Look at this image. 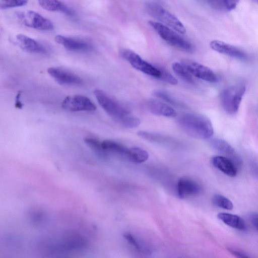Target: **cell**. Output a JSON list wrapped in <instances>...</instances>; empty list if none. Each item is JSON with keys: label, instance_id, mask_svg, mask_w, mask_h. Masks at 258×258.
Masks as SVG:
<instances>
[{"label": "cell", "instance_id": "6da1fadb", "mask_svg": "<svg viewBox=\"0 0 258 258\" xmlns=\"http://www.w3.org/2000/svg\"><path fill=\"white\" fill-rule=\"evenodd\" d=\"M180 128L188 135L197 139H208L214 134L212 124L206 116L196 113H185L177 119Z\"/></svg>", "mask_w": 258, "mask_h": 258}, {"label": "cell", "instance_id": "7a4b0ae2", "mask_svg": "<svg viewBox=\"0 0 258 258\" xmlns=\"http://www.w3.org/2000/svg\"><path fill=\"white\" fill-rule=\"evenodd\" d=\"M148 23L160 37L170 45L186 52L192 51V44L169 27L158 22L150 21Z\"/></svg>", "mask_w": 258, "mask_h": 258}, {"label": "cell", "instance_id": "3957f363", "mask_svg": "<svg viewBox=\"0 0 258 258\" xmlns=\"http://www.w3.org/2000/svg\"><path fill=\"white\" fill-rule=\"evenodd\" d=\"M147 9L148 13L152 17L161 23L164 24L180 34H184L186 32L185 27L176 17L159 4L155 3H149Z\"/></svg>", "mask_w": 258, "mask_h": 258}, {"label": "cell", "instance_id": "277c9868", "mask_svg": "<svg viewBox=\"0 0 258 258\" xmlns=\"http://www.w3.org/2000/svg\"><path fill=\"white\" fill-rule=\"evenodd\" d=\"M94 94L101 107L111 117L118 121L123 116L130 114V111L105 92L96 89Z\"/></svg>", "mask_w": 258, "mask_h": 258}, {"label": "cell", "instance_id": "5b68a950", "mask_svg": "<svg viewBox=\"0 0 258 258\" xmlns=\"http://www.w3.org/2000/svg\"><path fill=\"white\" fill-rule=\"evenodd\" d=\"M245 92V87L244 86L223 90L220 94V101L224 110L230 114L236 113Z\"/></svg>", "mask_w": 258, "mask_h": 258}, {"label": "cell", "instance_id": "8992f818", "mask_svg": "<svg viewBox=\"0 0 258 258\" xmlns=\"http://www.w3.org/2000/svg\"><path fill=\"white\" fill-rule=\"evenodd\" d=\"M120 55L129 62L135 69L147 75L158 78L161 75L159 69L153 66L143 59L141 56L133 50L122 48L119 50Z\"/></svg>", "mask_w": 258, "mask_h": 258}, {"label": "cell", "instance_id": "52a82bcc", "mask_svg": "<svg viewBox=\"0 0 258 258\" xmlns=\"http://www.w3.org/2000/svg\"><path fill=\"white\" fill-rule=\"evenodd\" d=\"M19 20L26 26L35 29L49 31L53 29L52 23L38 13L27 11L17 13Z\"/></svg>", "mask_w": 258, "mask_h": 258}, {"label": "cell", "instance_id": "ba28073f", "mask_svg": "<svg viewBox=\"0 0 258 258\" xmlns=\"http://www.w3.org/2000/svg\"><path fill=\"white\" fill-rule=\"evenodd\" d=\"M61 105L63 109L70 111H91L96 109L95 105L89 98L80 95L66 97Z\"/></svg>", "mask_w": 258, "mask_h": 258}, {"label": "cell", "instance_id": "9c48e42d", "mask_svg": "<svg viewBox=\"0 0 258 258\" xmlns=\"http://www.w3.org/2000/svg\"><path fill=\"white\" fill-rule=\"evenodd\" d=\"M181 63L191 74L199 79L211 83L218 81L216 75L207 66L188 59L183 60Z\"/></svg>", "mask_w": 258, "mask_h": 258}, {"label": "cell", "instance_id": "30bf717a", "mask_svg": "<svg viewBox=\"0 0 258 258\" xmlns=\"http://www.w3.org/2000/svg\"><path fill=\"white\" fill-rule=\"evenodd\" d=\"M47 73L60 85H78L82 83V79L78 75L61 68H49Z\"/></svg>", "mask_w": 258, "mask_h": 258}, {"label": "cell", "instance_id": "8fae6325", "mask_svg": "<svg viewBox=\"0 0 258 258\" xmlns=\"http://www.w3.org/2000/svg\"><path fill=\"white\" fill-rule=\"evenodd\" d=\"M210 47L214 50L240 60H246L248 54L242 50L232 45L219 40H213L210 43Z\"/></svg>", "mask_w": 258, "mask_h": 258}, {"label": "cell", "instance_id": "7c38bea8", "mask_svg": "<svg viewBox=\"0 0 258 258\" xmlns=\"http://www.w3.org/2000/svg\"><path fill=\"white\" fill-rule=\"evenodd\" d=\"M57 43L62 45L70 51H86L92 48V45L88 42L79 39L57 35L54 38Z\"/></svg>", "mask_w": 258, "mask_h": 258}, {"label": "cell", "instance_id": "4fadbf2b", "mask_svg": "<svg viewBox=\"0 0 258 258\" xmlns=\"http://www.w3.org/2000/svg\"><path fill=\"white\" fill-rule=\"evenodd\" d=\"M201 187L195 181L187 178H181L178 181L177 192L180 198L195 196L200 192Z\"/></svg>", "mask_w": 258, "mask_h": 258}, {"label": "cell", "instance_id": "5bb4252c", "mask_svg": "<svg viewBox=\"0 0 258 258\" xmlns=\"http://www.w3.org/2000/svg\"><path fill=\"white\" fill-rule=\"evenodd\" d=\"M211 162L215 167L228 176L234 177L237 175V169L236 166L227 157L215 156L212 157Z\"/></svg>", "mask_w": 258, "mask_h": 258}, {"label": "cell", "instance_id": "9a60e30c", "mask_svg": "<svg viewBox=\"0 0 258 258\" xmlns=\"http://www.w3.org/2000/svg\"><path fill=\"white\" fill-rule=\"evenodd\" d=\"M16 39L20 47L26 51L36 53H45L47 52L43 45L26 35L18 34Z\"/></svg>", "mask_w": 258, "mask_h": 258}, {"label": "cell", "instance_id": "2e32d148", "mask_svg": "<svg viewBox=\"0 0 258 258\" xmlns=\"http://www.w3.org/2000/svg\"><path fill=\"white\" fill-rule=\"evenodd\" d=\"M150 112L157 115L168 117H174L177 115L175 110L168 105L155 99H151L147 102Z\"/></svg>", "mask_w": 258, "mask_h": 258}, {"label": "cell", "instance_id": "e0dca14e", "mask_svg": "<svg viewBox=\"0 0 258 258\" xmlns=\"http://www.w3.org/2000/svg\"><path fill=\"white\" fill-rule=\"evenodd\" d=\"M44 10L51 12H62L68 16L75 18V12L58 0H37Z\"/></svg>", "mask_w": 258, "mask_h": 258}, {"label": "cell", "instance_id": "ac0fdd59", "mask_svg": "<svg viewBox=\"0 0 258 258\" xmlns=\"http://www.w3.org/2000/svg\"><path fill=\"white\" fill-rule=\"evenodd\" d=\"M217 218L225 224L240 230H245L247 228L244 221L239 216L227 213H220Z\"/></svg>", "mask_w": 258, "mask_h": 258}, {"label": "cell", "instance_id": "d6986e66", "mask_svg": "<svg viewBox=\"0 0 258 258\" xmlns=\"http://www.w3.org/2000/svg\"><path fill=\"white\" fill-rule=\"evenodd\" d=\"M126 157L129 160L137 163L145 162L149 158L148 153L139 147L127 148Z\"/></svg>", "mask_w": 258, "mask_h": 258}, {"label": "cell", "instance_id": "ffe728a7", "mask_svg": "<svg viewBox=\"0 0 258 258\" xmlns=\"http://www.w3.org/2000/svg\"><path fill=\"white\" fill-rule=\"evenodd\" d=\"M103 148L107 152L126 157L127 148L112 140H105L101 142Z\"/></svg>", "mask_w": 258, "mask_h": 258}, {"label": "cell", "instance_id": "44dd1931", "mask_svg": "<svg viewBox=\"0 0 258 258\" xmlns=\"http://www.w3.org/2000/svg\"><path fill=\"white\" fill-rule=\"evenodd\" d=\"M84 141L99 157L104 159L107 158V153L103 148L101 142L96 139L90 137L84 138Z\"/></svg>", "mask_w": 258, "mask_h": 258}, {"label": "cell", "instance_id": "7402d4cb", "mask_svg": "<svg viewBox=\"0 0 258 258\" xmlns=\"http://www.w3.org/2000/svg\"><path fill=\"white\" fill-rule=\"evenodd\" d=\"M239 0H208L214 8L221 11H230L236 7Z\"/></svg>", "mask_w": 258, "mask_h": 258}, {"label": "cell", "instance_id": "603a6c76", "mask_svg": "<svg viewBox=\"0 0 258 258\" xmlns=\"http://www.w3.org/2000/svg\"><path fill=\"white\" fill-rule=\"evenodd\" d=\"M211 146L218 152L225 154H232L234 149L225 141L220 139H214L211 141Z\"/></svg>", "mask_w": 258, "mask_h": 258}, {"label": "cell", "instance_id": "cb8c5ba5", "mask_svg": "<svg viewBox=\"0 0 258 258\" xmlns=\"http://www.w3.org/2000/svg\"><path fill=\"white\" fill-rule=\"evenodd\" d=\"M172 68L174 73L179 77L186 82L193 83L194 80L191 74L185 68L181 63L175 62L172 64Z\"/></svg>", "mask_w": 258, "mask_h": 258}, {"label": "cell", "instance_id": "d4e9b609", "mask_svg": "<svg viewBox=\"0 0 258 258\" xmlns=\"http://www.w3.org/2000/svg\"><path fill=\"white\" fill-rule=\"evenodd\" d=\"M137 134L140 137L151 142L164 143L169 140L167 137L163 135L147 131H140L137 133Z\"/></svg>", "mask_w": 258, "mask_h": 258}, {"label": "cell", "instance_id": "484cf974", "mask_svg": "<svg viewBox=\"0 0 258 258\" xmlns=\"http://www.w3.org/2000/svg\"><path fill=\"white\" fill-rule=\"evenodd\" d=\"M212 201L215 205L225 210H231L233 208L232 202L221 195L216 194L214 195Z\"/></svg>", "mask_w": 258, "mask_h": 258}, {"label": "cell", "instance_id": "4316f807", "mask_svg": "<svg viewBox=\"0 0 258 258\" xmlns=\"http://www.w3.org/2000/svg\"><path fill=\"white\" fill-rule=\"evenodd\" d=\"M154 95L161 98L166 102L175 106L183 107L184 105L164 91L157 90L154 92Z\"/></svg>", "mask_w": 258, "mask_h": 258}, {"label": "cell", "instance_id": "83f0119b", "mask_svg": "<svg viewBox=\"0 0 258 258\" xmlns=\"http://www.w3.org/2000/svg\"><path fill=\"white\" fill-rule=\"evenodd\" d=\"M118 121L124 127L130 128L136 127L141 123L139 118L134 116H130L128 114L120 118Z\"/></svg>", "mask_w": 258, "mask_h": 258}, {"label": "cell", "instance_id": "f1b7e54d", "mask_svg": "<svg viewBox=\"0 0 258 258\" xmlns=\"http://www.w3.org/2000/svg\"><path fill=\"white\" fill-rule=\"evenodd\" d=\"M27 3L28 0H0V8L1 9H6L22 7L26 5Z\"/></svg>", "mask_w": 258, "mask_h": 258}, {"label": "cell", "instance_id": "f546056e", "mask_svg": "<svg viewBox=\"0 0 258 258\" xmlns=\"http://www.w3.org/2000/svg\"><path fill=\"white\" fill-rule=\"evenodd\" d=\"M161 71V75L157 78L162 80L171 85L177 84L178 81L172 75L164 69H159Z\"/></svg>", "mask_w": 258, "mask_h": 258}, {"label": "cell", "instance_id": "4dcf8cb0", "mask_svg": "<svg viewBox=\"0 0 258 258\" xmlns=\"http://www.w3.org/2000/svg\"><path fill=\"white\" fill-rule=\"evenodd\" d=\"M123 237L126 240L135 248L139 251H143V246L139 240L131 233L126 232L124 233Z\"/></svg>", "mask_w": 258, "mask_h": 258}, {"label": "cell", "instance_id": "1f68e13d", "mask_svg": "<svg viewBox=\"0 0 258 258\" xmlns=\"http://www.w3.org/2000/svg\"><path fill=\"white\" fill-rule=\"evenodd\" d=\"M227 250L232 254L239 257H248L249 256L243 251L238 250L233 247H228Z\"/></svg>", "mask_w": 258, "mask_h": 258}, {"label": "cell", "instance_id": "d6a6232c", "mask_svg": "<svg viewBox=\"0 0 258 258\" xmlns=\"http://www.w3.org/2000/svg\"><path fill=\"white\" fill-rule=\"evenodd\" d=\"M250 219L252 224L258 230V214H253Z\"/></svg>", "mask_w": 258, "mask_h": 258}, {"label": "cell", "instance_id": "836d02e7", "mask_svg": "<svg viewBox=\"0 0 258 258\" xmlns=\"http://www.w3.org/2000/svg\"><path fill=\"white\" fill-rule=\"evenodd\" d=\"M252 170L255 175L258 177V165L255 163L252 165Z\"/></svg>", "mask_w": 258, "mask_h": 258}, {"label": "cell", "instance_id": "e575fe53", "mask_svg": "<svg viewBox=\"0 0 258 258\" xmlns=\"http://www.w3.org/2000/svg\"><path fill=\"white\" fill-rule=\"evenodd\" d=\"M254 2L258 4V0H253Z\"/></svg>", "mask_w": 258, "mask_h": 258}]
</instances>
